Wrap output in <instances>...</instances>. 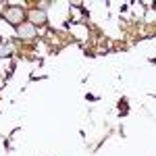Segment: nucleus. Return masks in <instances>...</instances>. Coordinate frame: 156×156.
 Returning a JSON list of instances; mask_svg holds the SVG:
<instances>
[{
    "label": "nucleus",
    "mask_w": 156,
    "mask_h": 156,
    "mask_svg": "<svg viewBox=\"0 0 156 156\" xmlns=\"http://www.w3.org/2000/svg\"><path fill=\"white\" fill-rule=\"evenodd\" d=\"M2 19L11 25H19V23H23V19H25V11L19 9V6H9L2 12Z\"/></svg>",
    "instance_id": "nucleus-1"
},
{
    "label": "nucleus",
    "mask_w": 156,
    "mask_h": 156,
    "mask_svg": "<svg viewBox=\"0 0 156 156\" xmlns=\"http://www.w3.org/2000/svg\"><path fill=\"white\" fill-rule=\"evenodd\" d=\"M17 36L21 37V40H34V36H36V27L31 23H25L21 25L19 29H17Z\"/></svg>",
    "instance_id": "nucleus-2"
},
{
    "label": "nucleus",
    "mask_w": 156,
    "mask_h": 156,
    "mask_svg": "<svg viewBox=\"0 0 156 156\" xmlns=\"http://www.w3.org/2000/svg\"><path fill=\"white\" fill-rule=\"evenodd\" d=\"M31 21H34L31 25H44L46 23V12L44 11H34L31 12Z\"/></svg>",
    "instance_id": "nucleus-3"
},
{
    "label": "nucleus",
    "mask_w": 156,
    "mask_h": 156,
    "mask_svg": "<svg viewBox=\"0 0 156 156\" xmlns=\"http://www.w3.org/2000/svg\"><path fill=\"white\" fill-rule=\"evenodd\" d=\"M9 52H11V46H6V44L0 48V54H9Z\"/></svg>",
    "instance_id": "nucleus-4"
},
{
    "label": "nucleus",
    "mask_w": 156,
    "mask_h": 156,
    "mask_svg": "<svg viewBox=\"0 0 156 156\" xmlns=\"http://www.w3.org/2000/svg\"><path fill=\"white\" fill-rule=\"evenodd\" d=\"M0 40H2V37H0Z\"/></svg>",
    "instance_id": "nucleus-5"
}]
</instances>
